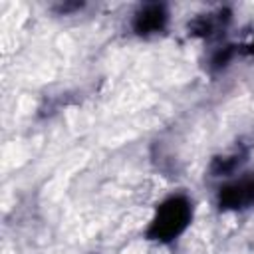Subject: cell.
Segmentation results:
<instances>
[{
  "instance_id": "cell-1",
  "label": "cell",
  "mask_w": 254,
  "mask_h": 254,
  "mask_svg": "<svg viewBox=\"0 0 254 254\" xmlns=\"http://www.w3.org/2000/svg\"><path fill=\"white\" fill-rule=\"evenodd\" d=\"M189 220H190V202L183 196H173L157 208V214L147 230V236L153 240L169 242L187 228Z\"/></svg>"
},
{
  "instance_id": "cell-3",
  "label": "cell",
  "mask_w": 254,
  "mask_h": 254,
  "mask_svg": "<svg viewBox=\"0 0 254 254\" xmlns=\"http://www.w3.org/2000/svg\"><path fill=\"white\" fill-rule=\"evenodd\" d=\"M165 22H167L165 6L163 4H147V6H143L137 12L133 26H135V32L137 34L147 36V34H153V32L163 30Z\"/></svg>"
},
{
  "instance_id": "cell-6",
  "label": "cell",
  "mask_w": 254,
  "mask_h": 254,
  "mask_svg": "<svg viewBox=\"0 0 254 254\" xmlns=\"http://www.w3.org/2000/svg\"><path fill=\"white\" fill-rule=\"evenodd\" d=\"M250 52H252V54H254V44H252V46H250Z\"/></svg>"
},
{
  "instance_id": "cell-5",
  "label": "cell",
  "mask_w": 254,
  "mask_h": 254,
  "mask_svg": "<svg viewBox=\"0 0 254 254\" xmlns=\"http://www.w3.org/2000/svg\"><path fill=\"white\" fill-rule=\"evenodd\" d=\"M230 56H232V50H230V48H224V52H218V54H216V58L212 60V64H214L216 67L226 65V62L230 60Z\"/></svg>"
},
{
  "instance_id": "cell-4",
  "label": "cell",
  "mask_w": 254,
  "mask_h": 254,
  "mask_svg": "<svg viewBox=\"0 0 254 254\" xmlns=\"http://www.w3.org/2000/svg\"><path fill=\"white\" fill-rule=\"evenodd\" d=\"M240 157H218V159H214V163H212V173L214 175H228V173H232L238 165H240Z\"/></svg>"
},
{
  "instance_id": "cell-2",
  "label": "cell",
  "mask_w": 254,
  "mask_h": 254,
  "mask_svg": "<svg viewBox=\"0 0 254 254\" xmlns=\"http://www.w3.org/2000/svg\"><path fill=\"white\" fill-rule=\"evenodd\" d=\"M218 202L222 208H248L254 204V175L242 177L220 189Z\"/></svg>"
}]
</instances>
